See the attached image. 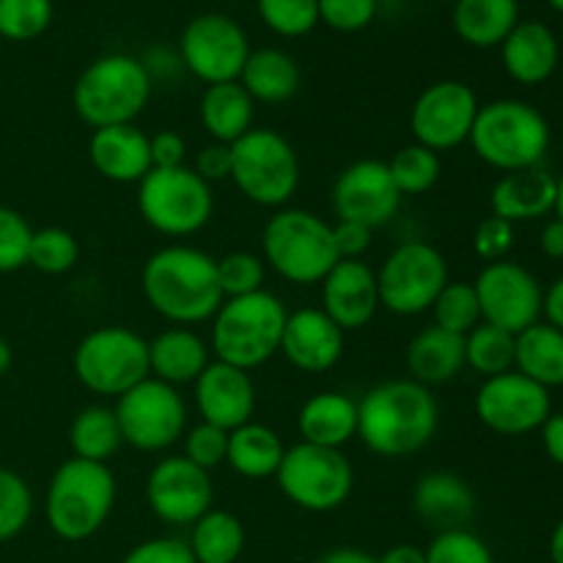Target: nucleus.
<instances>
[{"instance_id":"28","label":"nucleus","mask_w":563,"mask_h":563,"mask_svg":"<svg viewBox=\"0 0 563 563\" xmlns=\"http://www.w3.org/2000/svg\"><path fill=\"white\" fill-rule=\"evenodd\" d=\"M297 429L302 443L341 451L357 438V401L341 390H322L300 407Z\"/></svg>"},{"instance_id":"37","label":"nucleus","mask_w":563,"mask_h":563,"mask_svg":"<svg viewBox=\"0 0 563 563\" xmlns=\"http://www.w3.org/2000/svg\"><path fill=\"white\" fill-rule=\"evenodd\" d=\"M515 333L482 322L465 335V366L482 374L484 379L515 372Z\"/></svg>"},{"instance_id":"5","label":"nucleus","mask_w":563,"mask_h":563,"mask_svg":"<svg viewBox=\"0 0 563 563\" xmlns=\"http://www.w3.org/2000/svg\"><path fill=\"white\" fill-rule=\"evenodd\" d=\"M152 97V75L141 58L126 53L99 55L71 88V108L91 130L135 124Z\"/></svg>"},{"instance_id":"49","label":"nucleus","mask_w":563,"mask_h":563,"mask_svg":"<svg viewBox=\"0 0 563 563\" xmlns=\"http://www.w3.org/2000/svg\"><path fill=\"white\" fill-rule=\"evenodd\" d=\"M473 247H476L478 258H484L487 264L504 262L511 247H515V225L509 220L489 214L487 220L478 223L476 234H473Z\"/></svg>"},{"instance_id":"41","label":"nucleus","mask_w":563,"mask_h":563,"mask_svg":"<svg viewBox=\"0 0 563 563\" xmlns=\"http://www.w3.org/2000/svg\"><path fill=\"white\" fill-rule=\"evenodd\" d=\"M53 22V0H0V38L33 42Z\"/></svg>"},{"instance_id":"40","label":"nucleus","mask_w":563,"mask_h":563,"mask_svg":"<svg viewBox=\"0 0 563 563\" xmlns=\"http://www.w3.org/2000/svg\"><path fill=\"white\" fill-rule=\"evenodd\" d=\"M80 258V242L71 231L47 225V229L33 231L31 251H27V264L44 275H64Z\"/></svg>"},{"instance_id":"24","label":"nucleus","mask_w":563,"mask_h":563,"mask_svg":"<svg viewBox=\"0 0 563 563\" xmlns=\"http://www.w3.org/2000/svg\"><path fill=\"white\" fill-rule=\"evenodd\" d=\"M88 159L102 179L115 185H137L152 170L148 135L135 124L93 130L88 141Z\"/></svg>"},{"instance_id":"13","label":"nucleus","mask_w":563,"mask_h":563,"mask_svg":"<svg viewBox=\"0 0 563 563\" xmlns=\"http://www.w3.org/2000/svg\"><path fill=\"white\" fill-rule=\"evenodd\" d=\"M121 438L146 454L168 451L187 432V401L179 388L163 379L146 377L115 399Z\"/></svg>"},{"instance_id":"32","label":"nucleus","mask_w":563,"mask_h":563,"mask_svg":"<svg viewBox=\"0 0 563 563\" xmlns=\"http://www.w3.org/2000/svg\"><path fill=\"white\" fill-rule=\"evenodd\" d=\"M300 77V66L289 53L278 47H258L247 55L240 82L251 93L253 102L280 104L295 97Z\"/></svg>"},{"instance_id":"15","label":"nucleus","mask_w":563,"mask_h":563,"mask_svg":"<svg viewBox=\"0 0 563 563\" xmlns=\"http://www.w3.org/2000/svg\"><path fill=\"white\" fill-rule=\"evenodd\" d=\"M478 97L467 82L438 80L423 88L410 110V130L416 143L432 152H451L471 141L478 115Z\"/></svg>"},{"instance_id":"62","label":"nucleus","mask_w":563,"mask_h":563,"mask_svg":"<svg viewBox=\"0 0 563 563\" xmlns=\"http://www.w3.org/2000/svg\"><path fill=\"white\" fill-rule=\"evenodd\" d=\"M548 3H550V9L559 11V14H563V0H548Z\"/></svg>"},{"instance_id":"56","label":"nucleus","mask_w":563,"mask_h":563,"mask_svg":"<svg viewBox=\"0 0 563 563\" xmlns=\"http://www.w3.org/2000/svg\"><path fill=\"white\" fill-rule=\"evenodd\" d=\"M542 253L550 258H563V220L553 218L548 225L542 229Z\"/></svg>"},{"instance_id":"59","label":"nucleus","mask_w":563,"mask_h":563,"mask_svg":"<svg viewBox=\"0 0 563 563\" xmlns=\"http://www.w3.org/2000/svg\"><path fill=\"white\" fill-rule=\"evenodd\" d=\"M550 561L563 563V520L553 528V537H550Z\"/></svg>"},{"instance_id":"45","label":"nucleus","mask_w":563,"mask_h":563,"mask_svg":"<svg viewBox=\"0 0 563 563\" xmlns=\"http://www.w3.org/2000/svg\"><path fill=\"white\" fill-rule=\"evenodd\" d=\"M423 553H427V563H495L489 544L471 528L434 533Z\"/></svg>"},{"instance_id":"26","label":"nucleus","mask_w":563,"mask_h":563,"mask_svg":"<svg viewBox=\"0 0 563 563\" xmlns=\"http://www.w3.org/2000/svg\"><path fill=\"white\" fill-rule=\"evenodd\" d=\"M555 203V176L542 165L526 170H511L495 181L489 192V207L500 220L528 223L553 212Z\"/></svg>"},{"instance_id":"12","label":"nucleus","mask_w":563,"mask_h":563,"mask_svg":"<svg viewBox=\"0 0 563 563\" xmlns=\"http://www.w3.org/2000/svg\"><path fill=\"white\" fill-rule=\"evenodd\" d=\"M449 280V262L438 247L421 240L401 242L377 269L379 306L396 317H418L432 308Z\"/></svg>"},{"instance_id":"42","label":"nucleus","mask_w":563,"mask_h":563,"mask_svg":"<svg viewBox=\"0 0 563 563\" xmlns=\"http://www.w3.org/2000/svg\"><path fill=\"white\" fill-rule=\"evenodd\" d=\"M258 16L284 38L308 36L319 25V0H256Z\"/></svg>"},{"instance_id":"27","label":"nucleus","mask_w":563,"mask_h":563,"mask_svg":"<svg viewBox=\"0 0 563 563\" xmlns=\"http://www.w3.org/2000/svg\"><path fill=\"white\" fill-rule=\"evenodd\" d=\"M212 363V350L192 328H168L148 341V374L174 385H192Z\"/></svg>"},{"instance_id":"52","label":"nucleus","mask_w":563,"mask_h":563,"mask_svg":"<svg viewBox=\"0 0 563 563\" xmlns=\"http://www.w3.org/2000/svg\"><path fill=\"white\" fill-rule=\"evenodd\" d=\"M374 231L368 225L355 223V220H335L333 223V240L335 251L341 258H363V253L372 247Z\"/></svg>"},{"instance_id":"30","label":"nucleus","mask_w":563,"mask_h":563,"mask_svg":"<svg viewBox=\"0 0 563 563\" xmlns=\"http://www.w3.org/2000/svg\"><path fill=\"white\" fill-rule=\"evenodd\" d=\"M253 115H256V102L240 80L207 86L201 102H198V119H201L203 132L214 143H225V146L253 130Z\"/></svg>"},{"instance_id":"43","label":"nucleus","mask_w":563,"mask_h":563,"mask_svg":"<svg viewBox=\"0 0 563 563\" xmlns=\"http://www.w3.org/2000/svg\"><path fill=\"white\" fill-rule=\"evenodd\" d=\"M33 515V493L20 473L0 467V544L25 531Z\"/></svg>"},{"instance_id":"47","label":"nucleus","mask_w":563,"mask_h":563,"mask_svg":"<svg viewBox=\"0 0 563 563\" xmlns=\"http://www.w3.org/2000/svg\"><path fill=\"white\" fill-rule=\"evenodd\" d=\"M33 229L16 209L0 207V275L27 267Z\"/></svg>"},{"instance_id":"31","label":"nucleus","mask_w":563,"mask_h":563,"mask_svg":"<svg viewBox=\"0 0 563 563\" xmlns=\"http://www.w3.org/2000/svg\"><path fill=\"white\" fill-rule=\"evenodd\" d=\"M456 36L478 49L500 47L520 22L517 0H454L451 11Z\"/></svg>"},{"instance_id":"29","label":"nucleus","mask_w":563,"mask_h":563,"mask_svg":"<svg viewBox=\"0 0 563 563\" xmlns=\"http://www.w3.org/2000/svg\"><path fill=\"white\" fill-rule=\"evenodd\" d=\"M405 363L410 379L427 385V388L451 383L465 368V335L429 324L421 333L412 335L405 352Z\"/></svg>"},{"instance_id":"16","label":"nucleus","mask_w":563,"mask_h":563,"mask_svg":"<svg viewBox=\"0 0 563 563\" xmlns=\"http://www.w3.org/2000/svg\"><path fill=\"white\" fill-rule=\"evenodd\" d=\"M478 308H482V322L495 324L509 333H522L531 324L542 322V295L537 275L522 264L493 262L484 264L482 273L473 280Z\"/></svg>"},{"instance_id":"53","label":"nucleus","mask_w":563,"mask_h":563,"mask_svg":"<svg viewBox=\"0 0 563 563\" xmlns=\"http://www.w3.org/2000/svg\"><path fill=\"white\" fill-rule=\"evenodd\" d=\"M192 170H196L207 185L231 179V146H225V143H214V141L207 143V146L196 154Z\"/></svg>"},{"instance_id":"57","label":"nucleus","mask_w":563,"mask_h":563,"mask_svg":"<svg viewBox=\"0 0 563 563\" xmlns=\"http://www.w3.org/2000/svg\"><path fill=\"white\" fill-rule=\"evenodd\" d=\"M377 563H427V553L416 544H394L383 555H377Z\"/></svg>"},{"instance_id":"18","label":"nucleus","mask_w":563,"mask_h":563,"mask_svg":"<svg viewBox=\"0 0 563 563\" xmlns=\"http://www.w3.org/2000/svg\"><path fill=\"white\" fill-rule=\"evenodd\" d=\"M146 504L165 526H192L214 504V484L207 471L181 454L165 456L148 471Z\"/></svg>"},{"instance_id":"2","label":"nucleus","mask_w":563,"mask_h":563,"mask_svg":"<svg viewBox=\"0 0 563 563\" xmlns=\"http://www.w3.org/2000/svg\"><path fill=\"white\" fill-rule=\"evenodd\" d=\"M141 289L148 306L176 328L209 322L223 306L218 258L192 245H165L146 258Z\"/></svg>"},{"instance_id":"10","label":"nucleus","mask_w":563,"mask_h":563,"mask_svg":"<svg viewBox=\"0 0 563 563\" xmlns=\"http://www.w3.org/2000/svg\"><path fill=\"white\" fill-rule=\"evenodd\" d=\"M77 383L93 396L119 399L148 374V341L121 324H104L80 339L71 355Z\"/></svg>"},{"instance_id":"35","label":"nucleus","mask_w":563,"mask_h":563,"mask_svg":"<svg viewBox=\"0 0 563 563\" xmlns=\"http://www.w3.org/2000/svg\"><path fill=\"white\" fill-rule=\"evenodd\" d=\"M190 553L196 563H236L245 553V526L225 509H209L190 526Z\"/></svg>"},{"instance_id":"9","label":"nucleus","mask_w":563,"mask_h":563,"mask_svg":"<svg viewBox=\"0 0 563 563\" xmlns=\"http://www.w3.org/2000/svg\"><path fill=\"white\" fill-rule=\"evenodd\" d=\"M137 212L157 234L174 240L192 236L207 229L214 214L212 185H207L190 165L152 168L137 181Z\"/></svg>"},{"instance_id":"7","label":"nucleus","mask_w":563,"mask_h":563,"mask_svg":"<svg viewBox=\"0 0 563 563\" xmlns=\"http://www.w3.org/2000/svg\"><path fill=\"white\" fill-rule=\"evenodd\" d=\"M467 143L482 163L504 174L537 168L550 148V124L522 99H495L478 108Z\"/></svg>"},{"instance_id":"8","label":"nucleus","mask_w":563,"mask_h":563,"mask_svg":"<svg viewBox=\"0 0 563 563\" xmlns=\"http://www.w3.org/2000/svg\"><path fill=\"white\" fill-rule=\"evenodd\" d=\"M231 181L256 207L284 209L300 187V157L280 132L253 126L231 143Z\"/></svg>"},{"instance_id":"38","label":"nucleus","mask_w":563,"mask_h":563,"mask_svg":"<svg viewBox=\"0 0 563 563\" xmlns=\"http://www.w3.org/2000/svg\"><path fill=\"white\" fill-rule=\"evenodd\" d=\"M390 179H394L396 190L405 196H423V192L432 190L440 179V154L432 148L421 146V143H410V146H401L394 157L388 159Z\"/></svg>"},{"instance_id":"44","label":"nucleus","mask_w":563,"mask_h":563,"mask_svg":"<svg viewBox=\"0 0 563 563\" xmlns=\"http://www.w3.org/2000/svg\"><path fill=\"white\" fill-rule=\"evenodd\" d=\"M264 278H267V264L258 253L234 251L218 258V284L223 291V300L262 291Z\"/></svg>"},{"instance_id":"34","label":"nucleus","mask_w":563,"mask_h":563,"mask_svg":"<svg viewBox=\"0 0 563 563\" xmlns=\"http://www.w3.org/2000/svg\"><path fill=\"white\" fill-rule=\"evenodd\" d=\"M515 372L542 388L553 390L563 385V330L548 322H537L517 333Z\"/></svg>"},{"instance_id":"3","label":"nucleus","mask_w":563,"mask_h":563,"mask_svg":"<svg viewBox=\"0 0 563 563\" xmlns=\"http://www.w3.org/2000/svg\"><path fill=\"white\" fill-rule=\"evenodd\" d=\"M115 506V476L102 462L71 460L55 467L44 495V520L60 542L97 537Z\"/></svg>"},{"instance_id":"6","label":"nucleus","mask_w":563,"mask_h":563,"mask_svg":"<svg viewBox=\"0 0 563 563\" xmlns=\"http://www.w3.org/2000/svg\"><path fill=\"white\" fill-rule=\"evenodd\" d=\"M262 258L275 275L295 286H317L341 262L333 223L308 209L284 207L262 231Z\"/></svg>"},{"instance_id":"51","label":"nucleus","mask_w":563,"mask_h":563,"mask_svg":"<svg viewBox=\"0 0 563 563\" xmlns=\"http://www.w3.org/2000/svg\"><path fill=\"white\" fill-rule=\"evenodd\" d=\"M148 152H152V168H181V165H187V143L176 130L154 132L148 137Z\"/></svg>"},{"instance_id":"39","label":"nucleus","mask_w":563,"mask_h":563,"mask_svg":"<svg viewBox=\"0 0 563 563\" xmlns=\"http://www.w3.org/2000/svg\"><path fill=\"white\" fill-rule=\"evenodd\" d=\"M429 311L434 317L432 324L456 335H467L476 324H482V308H478L476 289L467 280H449Z\"/></svg>"},{"instance_id":"60","label":"nucleus","mask_w":563,"mask_h":563,"mask_svg":"<svg viewBox=\"0 0 563 563\" xmlns=\"http://www.w3.org/2000/svg\"><path fill=\"white\" fill-rule=\"evenodd\" d=\"M11 366H14V350H11L9 341L0 335V377H5V374L11 372Z\"/></svg>"},{"instance_id":"14","label":"nucleus","mask_w":563,"mask_h":563,"mask_svg":"<svg viewBox=\"0 0 563 563\" xmlns=\"http://www.w3.org/2000/svg\"><path fill=\"white\" fill-rule=\"evenodd\" d=\"M251 55L245 27L229 14H198L179 36V60L192 77L207 86L240 80L242 66Z\"/></svg>"},{"instance_id":"48","label":"nucleus","mask_w":563,"mask_h":563,"mask_svg":"<svg viewBox=\"0 0 563 563\" xmlns=\"http://www.w3.org/2000/svg\"><path fill=\"white\" fill-rule=\"evenodd\" d=\"M379 0H319V22L339 33H357L374 22Z\"/></svg>"},{"instance_id":"19","label":"nucleus","mask_w":563,"mask_h":563,"mask_svg":"<svg viewBox=\"0 0 563 563\" xmlns=\"http://www.w3.org/2000/svg\"><path fill=\"white\" fill-rule=\"evenodd\" d=\"M401 192L383 159H357L346 165L333 185V212L339 220H355L368 229H383L396 218Z\"/></svg>"},{"instance_id":"46","label":"nucleus","mask_w":563,"mask_h":563,"mask_svg":"<svg viewBox=\"0 0 563 563\" xmlns=\"http://www.w3.org/2000/svg\"><path fill=\"white\" fill-rule=\"evenodd\" d=\"M181 443H185V454L181 456L201 467V471L212 473L214 467L225 465V454H229V432L225 429L198 421L196 427L187 429Z\"/></svg>"},{"instance_id":"22","label":"nucleus","mask_w":563,"mask_h":563,"mask_svg":"<svg viewBox=\"0 0 563 563\" xmlns=\"http://www.w3.org/2000/svg\"><path fill=\"white\" fill-rule=\"evenodd\" d=\"M346 333L322 311L300 308L286 317L280 355L302 374H324L344 355Z\"/></svg>"},{"instance_id":"25","label":"nucleus","mask_w":563,"mask_h":563,"mask_svg":"<svg viewBox=\"0 0 563 563\" xmlns=\"http://www.w3.org/2000/svg\"><path fill=\"white\" fill-rule=\"evenodd\" d=\"M561 47L553 27L539 20H520L500 44L506 75L520 86H539L559 69Z\"/></svg>"},{"instance_id":"61","label":"nucleus","mask_w":563,"mask_h":563,"mask_svg":"<svg viewBox=\"0 0 563 563\" xmlns=\"http://www.w3.org/2000/svg\"><path fill=\"white\" fill-rule=\"evenodd\" d=\"M555 218L563 220V174L555 179V203H553Z\"/></svg>"},{"instance_id":"11","label":"nucleus","mask_w":563,"mask_h":563,"mask_svg":"<svg viewBox=\"0 0 563 563\" xmlns=\"http://www.w3.org/2000/svg\"><path fill=\"white\" fill-rule=\"evenodd\" d=\"M275 482L286 500L295 504L297 509L324 515V511L341 509L350 500L352 487H355V471L344 451L322 449V445L300 440L297 445L286 449Z\"/></svg>"},{"instance_id":"55","label":"nucleus","mask_w":563,"mask_h":563,"mask_svg":"<svg viewBox=\"0 0 563 563\" xmlns=\"http://www.w3.org/2000/svg\"><path fill=\"white\" fill-rule=\"evenodd\" d=\"M542 317L548 324L563 330V275L555 278L542 295Z\"/></svg>"},{"instance_id":"50","label":"nucleus","mask_w":563,"mask_h":563,"mask_svg":"<svg viewBox=\"0 0 563 563\" xmlns=\"http://www.w3.org/2000/svg\"><path fill=\"white\" fill-rule=\"evenodd\" d=\"M121 563H196L187 539L157 537L135 544Z\"/></svg>"},{"instance_id":"21","label":"nucleus","mask_w":563,"mask_h":563,"mask_svg":"<svg viewBox=\"0 0 563 563\" xmlns=\"http://www.w3.org/2000/svg\"><path fill=\"white\" fill-rule=\"evenodd\" d=\"M379 308L377 269L363 258H341L322 280V311L344 333L366 328Z\"/></svg>"},{"instance_id":"17","label":"nucleus","mask_w":563,"mask_h":563,"mask_svg":"<svg viewBox=\"0 0 563 563\" xmlns=\"http://www.w3.org/2000/svg\"><path fill=\"white\" fill-rule=\"evenodd\" d=\"M553 412L550 390L520 372L484 379L476 394V416L489 432L520 438L537 432Z\"/></svg>"},{"instance_id":"4","label":"nucleus","mask_w":563,"mask_h":563,"mask_svg":"<svg viewBox=\"0 0 563 563\" xmlns=\"http://www.w3.org/2000/svg\"><path fill=\"white\" fill-rule=\"evenodd\" d=\"M286 317L289 311L284 300L267 289L223 300L218 313L209 319V350L214 352V361L231 363L242 372L264 366L280 352Z\"/></svg>"},{"instance_id":"33","label":"nucleus","mask_w":563,"mask_h":563,"mask_svg":"<svg viewBox=\"0 0 563 563\" xmlns=\"http://www.w3.org/2000/svg\"><path fill=\"white\" fill-rule=\"evenodd\" d=\"M286 454L284 440L278 432L264 423L247 421L240 429L229 432V454H225V465L242 478H275L280 460Z\"/></svg>"},{"instance_id":"1","label":"nucleus","mask_w":563,"mask_h":563,"mask_svg":"<svg viewBox=\"0 0 563 563\" xmlns=\"http://www.w3.org/2000/svg\"><path fill=\"white\" fill-rule=\"evenodd\" d=\"M438 423V399L432 388L416 379L379 383L357 401V438L385 460H401L427 449Z\"/></svg>"},{"instance_id":"36","label":"nucleus","mask_w":563,"mask_h":563,"mask_svg":"<svg viewBox=\"0 0 563 563\" xmlns=\"http://www.w3.org/2000/svg\"><path fill=\"white\" fill-rule=\"evenodd\" d=\"M121 443H124V438H121V427L113 407H82L69 427V445L77 460L108 465V460L121 449Z\"/></svg>"},{"instance_id":"23","label":"nucleus","mask_w":563,"mask_h":563,"mask_svg":"<svg viewBox=\"0 0 563 563\" xmlns=\"http://www.w3.org/2000/svg\"><path fill=\"white\" fill-rule=\"evenodd\" d=\"M412 511L434 533L467 528L476 517V493L451 471H429L412 489Z\"/></svg>"},{"instance_id":"54","label":"nucleus","mask_w":563,"mask_h":563,"mask_svg":"<svg viewBox=\"0 0 563 563\" xmlns=\"http://www.w3.org/2000/svg\"><path fill=\"white\" fill-rule=\"evenodd\" d=\"M539 432H542L544 454L550 456V462L563 467V412H550Z\"/></svg>"},{"instance_id":"20","label":"nucleus","mask_w":563,"mask_h":563,"mask_svg":"<svg viewBox=\"0 0 563 563\" xmlns=\"http://www.w3.org/2000/svg\"><path fill=\"white\" fill-rule=\"evenodd\" d=\"M196 388V410L201 421L212 427L234 432L242 423L253 421L256 412V385L251 372L231 366V363L212 361L192 383Z\"/></svg>"},{"instance_id":"58","label":"nucleus","mask_w":563,"mask_h":563,"mask_svg":"<svg viewBox=\"0 0 563 563\" xmlns=\"http://www.w3.org/2000/svg\"><path fill=\"white\" fill-rule=\"evenodd\" d=\"M317 563H377V555L361 548H333L319 555Z\"/></svg>"}]
</instances>
